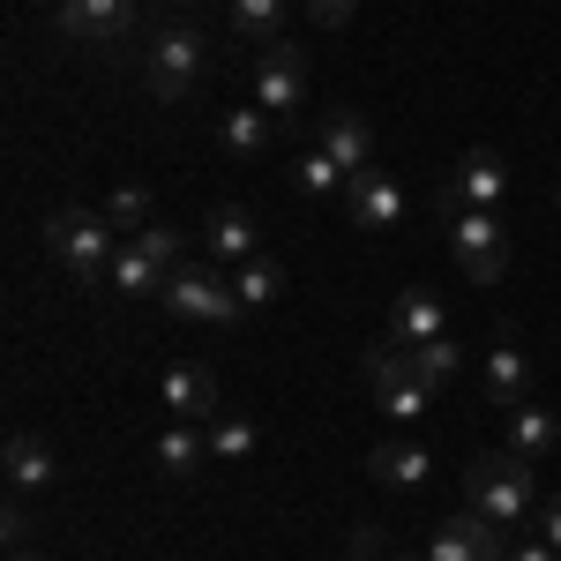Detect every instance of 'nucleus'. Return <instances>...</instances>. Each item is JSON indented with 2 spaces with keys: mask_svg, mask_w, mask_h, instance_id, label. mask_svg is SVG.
I'll return each instance as SVG.
<instances>
[{
  "mask_svg": "<svg viewBox=\"0 0 561 561\" xmlns=\"http://www.w3.org/2000/svg\"><path fill=\"white\" fill-rule=\"evenodd\" d=\"M45 255L60 262L76 285H105L113 277V217L105 210H83V203H60V210H45Z\"/></svg>",
  "mask_w": 561,
  "mask_h": 561,
  "instance_id": "obj_1",
  "label": "nucleus"
},
{
  "mask_svg": "<svg viewBox=\"0 0 561 561\" xmlns=\"http://www.w3.org/2000/svg\"><path fill=\"white\" fill-rule=\"evenodd\" d=\"M465 494H472V510L486 524H524L539 510V479H531V457H517L510 442L502 449H479L472 465H465Z\"/></svg>",
  "mask_w": 561,
  "mask_h": 561,
  "instance_id": "obj_2",
  "label": "nucleus"
},
{
  "mask_svg": "<svg viewBox=\"0 0 561 561\" xmlns=\"http://www.w3.org/2000/svg\"><path fill=\"white\" fill-rule=\"evenodd\" d=\"M203 76H210V38L195 23H165L158 38L142 45V83L158 90L165 105H187L203 90Z\"/></svg>",
  "mask_w": 561,
  "mask_h": 561,
  "instance_id": "obj_3",
  "label": "nucleus"
},
{
  "mask_svg": "<svg viewBox=\"0 0 561 561\" xmlns=\"http://www.w3.org/2000/svg\"><path fill=\"white\" fill-rule=\"evenodd\" d=\"M165 314L173 322H203V330H232L248 307H240V293H232V277H225V262H180V270H165Z\"/></svg>",
  "mask_w": 561,
  "mask_h": 561,
  "instance_id": "obj_4",
  "label": "nucleus"
},
{
  "mask_svg": "<svg viewBox=\"0 0 561 561\" xmlns=\"http://www.w3.org/2000/svg\"><path fill=\"white\" fill-rule=\"evenodd\" d=\"M449 255L465 270V285H502L510 277V225H502V210H457L449 217Z\"/></svg>",
  "mask_w": 561,
  "mask_h": 561,
  "instance_id": "obj_5",
  "label": "nucleus"
},
{
  "mask_svg": "<svg viewBox=\"0 0 561 561\" xmlns=\"http://www.w3.org/2000/svg\"><path fill=\"white\" fill-rule=\"evenodd\" d=\"M502 203H510V165H502V150L472 142V150L457 158L449 187H442V217H457V210H502Z\"/></svg>",
  "mask_w": 561,
  "mask_h": 561,
  "instance_id": "obj_6",
  "label": "nucleus"
},
{
  "mask_svg": "<svg viewBox=\"0 0 561 561\" xmlns=\"http://www.w3.org/2000/svg\"><path fill=\"white\" fill-rule=\"evenodd\" d=\"M367 389H375V404H382L389 420H404V427L434 412V389L404 367V352H397V345H375V352H367Z\"/></svg>",
  "mask_w": 561,
  "mask_h": 561,
  "instance_id": "obj_7",
  "label": "nucleus"
},
{
  "mask_svg": "<svg viewBox=\"0 0 561 561\" xmlns=\"http://www.w3.org/2000/svg\"><path fill=\"white\" fill-rule=\"evenodd\" d=\"M53 31L68 45H128L135 38V0H60L53 8Z\"/></svg>",
  "mask_w": 561,
  "mask_h": 561,
  "instance_id": "obj_8",
  "label": "nucleus"
},
{
  "mask_svg": "<svg viewBox=\"0 0 561 561\" xmlns=\"http://www.w3.org/2000/svg\"><path fill=\"white\" fill-rule=\"evenodd\" d=\"M255 105L270 113V121H300V105H307L300 45H262L255 53Z\"/></svg>",
  "mask_w": 561,
  "mask_h": 561,
  "instance_id": "obj_9",
  "label": "nucleus"
},
{
  "mask_svg": "<svg viewBox=\"0 0 561 561\" xmlns=\"http://www.w3.org/2000/svg\"><path fill=\"white\" fill-rule=\"evenodd\" d=\"M165 420H187V427H210L225 420V382H217V367H165Z\"/></svg>",
  "mask_w": 561,
  "mask_h": 561,
  "instance_id": "obj_10",
  "label": "nucleus"
},
{
  "mask_svg": "<svg viewBox=\"0 0 561 561\" xmlns=\"http://www.w3.org/2000/svg\"><path fill=\"white\" fill-rule=\"evenodd\" d=\"M427 561H502V524H486L479 510L427 524Z\"/></svg>",
  "mask_w": 561,
  "mask_h": 561,
  "instance_id": "obj_11",
  "label": "nucleus"
},
{
  "mask_svg": "<svg viewBox=\"0 0 561 561\" xmlns=\"http://www.w3.org/2000/svg\"><path fill=\"white\" fill-rule=\"evenodd\" d=\"M345 217L359 232H389V225H404V187H397L382 165H367V173L345 180Z\"/></svg>",
  "mask_w": 561,
  "mask_h": 561,
  "instance_id": "obj_12",
  "label": "nucleus"
},
{
  "mask_svg": "<svg viewBox=\"0 0 561 561\" xmlns=\"http://www.w3.org/2000/svg\"><path fill=\"white\" fill-rule=\"evenodd\" d=\"M486 404H502V412L531 404V359H524V345H517L510 322H502L494 345H486Z\"/></svg>",
  "mask_w": 561,
  "mask_h": 561,
  "instance_id": "obj_13",
  "label": "nucleus"
},
{
  "mask_svg": "<svg viewBox=\"0 0 561 561\" xmlns=\"http://www.w3.org/2000/svg\"><path fill=\"white\" fill-rule=\"evenodd\" d=\"M203 248H210V262H255L262 255V225H255V210L248 203H217L210 217H203Z\"/></svg>",
  "mask_w": 561,
  "mask_h": 561,
  "instance_id": "obj_14",
  "label": "nucleus"
},
{
  "mask_svg": "<svg viewBox=\"0 0 561 561\" xmlns=\"http://www.w3.org/2000/svg\"><path fill=\"white\" fill-rule=\"evenodd\" d=\"M314 142H322L345 173H367V165H375V121H367L359 105H330L322 128H314Z\"/></svg>",
  "mask_w": 561,
  "mask_h": 561,
  "instance_id": "obj_15",
  "label": "nucleus"
},
{
  "mask_svg": "<svg viewBox=\"0 0 561 561\" xmlns=\"http://www.w3.org/2000/svg\"><path fill=\"white\" fill-rule=\"evenodd\" d=\"M217 150L240 158V165H255V158L277 150V121L262 113L255 98H248V105H225V121H217Z\"/></svg>",
  "mask_w": 561,
  "mask_h": 561,
  "instance_id": "obj_16",
  "label": "nucleus"
},
{
  "mask_svg": "<svg viewBox=\"0 0 561 561\" xmlns=\"http://www.w3.org/2000/svg\"><path fill=\"white\" fill-rule=\"evenodd\" d=\"M442 330H449V300L442 293H404L389 307V345H427Z\"/></svg>",
  "mask_w": 561,
  "mask_h": 561,
  "instance_id": "obj_17",
  "label": "nucleus"
},
{
  "mask_svg": "<svg viewBox=\"0 0 561 561\" xmlns=\"http://www.w3.org/2000/svg\"><path fill=\"white\" fill-rule=\"evenodd\" d=\"M0 465H8V494H38V486H53L60 479V465H53V449H45L38 434H8V449H0Z\"/></svg>",
  "mask_w": 561,
  "mask_h": 561,
  "instance_id": "obj_18",
  "label": "nucleus"
},
{
  "mask_svg": "<svg viewBox=\"0 0 561 561\" xmlns=\"http://www.w3.org/2000/svg\"><path fill=\"white\" fill-rule=\"evenodd\" d=\"M427 472H434V457L420 442H375V449H367V479H375V486H397V494H404V486H427Z\"/></svg>",
  "mask_w": 561,
  "mask_h": 561,
  "instance_id": "obj_19",
  "label": "nucleus"
},
{
  "mask_svg": "<svg viewBox=\"0 0 561 561\" xmlns=\"http://www.w3.org/2000/svg\"><path fill=\"white\" fill-rule=\"evenodd\" d=\"M510 449L531 457V465H547V457L561 449V420L547 412V404H517V412H510Z\"/></svg>",
  "mask_w": 561,
  "mask_h": 561,
  "instance_id": "obj_20",
  "label": "nucleus"
},
{
  "mask_svg": "<svg viewBox=\"0 0 561 561\" xmlns=\"http://www.w3.org/2000/svg\"><path fill=\"white\" fill-rule=\"evenodd\" d=\"M397 352H404V367H412L427 389H449L457 375H465V345H457L449 330H442V337H427V345H397Z\"/></svg>",
  "mask_w": 561,
  "mask_h": 561,
  "instance_id": "obj_21",
  "label": "nucleus"
},
{
  "mask_svg": "<svg viewBox=\"0 0 561 561\" xmlns=\"http://www.w3.org/2000/svg\"><path fill=\"white\" fill-rule=\"evenodd\" d=\"M225 23L240 45H285V0H232Z\"/></svg>",
  "mask_w": 561,
  "mask_h": 561,
  "instance_id": "obj_22",
  "label": "nucleus"
},
{
  "mask_svg": "<svg viewBox=\"0 0 561 561\" xmlns=\"http://www.w3.org/2000/svg\"><path fill=\"white\" fill-rule=\"evenodd\" d=\"M345 165H337V158H330V150H322V142H307L300 158H293V187H300L307 203H330V195H345Z\"/></svg>",
  "mask_w": 561,
  "mask_h": 561,
  "instance_id": "obj_23",
  "label": "nucleus"
},
{
  "mask_svg": "<svg viewBox=\"0 0 561 561\" xmlns=\"http://www.w3.org/2000/svg\"><path fill=\"white\" fill-rule=\"evenodd\" d=\"M203 457H210V434L187 427V420H165V434H158V472H165V479H187Z\"/></svg>",
  "mask_w": 561,
  "mask_h": 561,
  "instance_id": "obj_24",
  "label": "nucleus"
},
{
  "mask_svg": "<svg viewBox=\"0 0 561 561\" xmlns=\"http://www.w3.org/2000/svg\"><path fill=\"white\" fill-rule=\"evenodd\" d=\"M232 293H240L248 314H255V307H277V300H285V262H277V255L240 262V270H232Z\"/></svg>",
  "mask_w": 561,
  "mask_h": 561,
  "instance_id": "obj_25",
  "label": "nucleus"
},
{
  "mask_svg": "<svg viewBox=\"0 0 561 561\" xmlns=\"http://www.w3.org/2000/svg\"><path fill=\"white\" fill-rule=\"evenodd\" d=\"M105 285H113L121 300H158V293H165V270L142 255V248H121V255H113V277H105Z\"/></svg>",
  "mask_w": 561,
  "mask_h": 561,
  "instance_id": "obj_26",
  "label": "nucleus"
},
{
  "mask_svg": "<svg viewBox=\"0 0 561 561\" xmlns=\"http://www.w3.org/2000/svg\"><path fill=\"white\" fill-rule=\"evenodd\" d=\"M203 434H210V457H217V465H248V457H255V442H262V434H255V420H240V412L210 420Z\"/></svg>",
  "mask_w": 561,
  "mask_h": 561,
  "instance_id": "obj_27",
  "label": "nucleus"
},
{
  "mask_svg": "<svg viewBox=\"0 0 561 561\" xmlns=\"http://www.w3.org/2000/svg\"><path fill=\"white\" fill-rule=\"evenodd\" d=\"M128 248H142V255L158 262V270H180V262H187V240H180L173 225H142V232H135Z\"/></svg>",
  "mask_w": 561,
  "mask_h": 561,
  "instance_id": "obj_28",
  "label": "nucleus"
},
{
  "mask_svg": "<svg viewBox=\"0 0 561 561\" xmlns=\"http://www.w3.org/2000/svg\"><path fill=\"white\" fill-rule=\"evenodd\" d=\"M105 217L128 225V232H142V225H150V187H113V195H105Z\"/></svg>",
  "mask_w": 561,
  "mask_h": 561,
  "instance_id": "obj_29",
  "label": "nucleus"
},
{
  "mask_svg": "<svg viewBox=\"0 0 561 561\" xmlns=\"http://www.w3.org/2000/svg\"><path fill=\"white\" fill-rule=\"evenodd\" d=\"M352 15H359V0H307V23L314 31H345Z\"/></svg>",
  "mask_w": 561,
  "mask_h": 561,
  "instance_id": "obj_30",
  "label": "nucleus"
},
{
  "mask_svg": "<svg viewBox=\"0 0 561 561\" xmlns=\"http://www.w3.org/2000/svg\"><path fill=\"white\" fill-rule=\"evenodd\" d=\"M539 539L561 554V494H547V502H539Z\"/></svg>",
  "mask_w": 561,
  "mask_h": 561,
  "instance_id": "obj_31",
  "label": "nucleus"
},
{
  "mask_svg": "<svg viewBox=\"0 0 561 561\" xmlns=\"http://www.w3.org/2000/svg\"><path fill=\"white\" fill-rule=\"evenodd\" d=\"M502 561H561V554H554V547H547V539H539V531H531V539H524V547H510V554H502Z\"/></svg>",
  "mask_w": 561,
  "mask_h": 561,
  "instance_id": "obj_32",
  "label": "nucleus"
},
{
  "mask_svg": "<svg viewBox=\"0 0 561 561\" xmlns=\"http://www.w3.org/2000/svg\"><path fill=\"white\" fill-rule=\"evenodd\" d=\"M337 561H382V554H367V547H345V554H337Z\"/></svg>",
  "mask_w": 561,
  "mask_h": 561,
  "instance_id": "obj_33",
  "label": "nucleus"
},
{
  "mask_svg": "<svg viewBox=\"0 0 561 561\" xmlns=\"http://www.w3.org/2000/svg\"><path fill=\"white\" fill-rule=\"evenodd\" d=\"M8 561H38V554H31V547H23V554H8Z\"/></svg>",
  "mask_w": 561,
  "mask_h": 561,
  "instance_id": "obj_34",
  "label": "nucleus"
},
{
  "mask_svg": "<svg viewBox=\"0 0 561 561\" xmlns=\"http://www.w3.org/2000/svg\"><path fill=\"white\" fill-rule=\"evenodd\" d=\"M397 561H427V554H397Z\"/></svg>",
  "mask_w": 561,
  "mask_h": 561,
  "instance_id": "obj_35",
  "label": "nucleus"
},
{
  "mask_svg": "<svg viewBox=\"0 0 561 561\" xmlns=\"http://www.w3.org/2000/svg\"><path fill=\"white\" fill-rule=\"evenodd\" d=\"M554 210H561V180H554Z\"/></svg>",
  "mask_w": 561,
  "mask_h": 561,
  "instance_id": "obj_36",
  "label": "nucleus"
},
{
  "mask_svg": "<svg viewBox=\"0 0 561 561\" xmlns=\"http://www.w3.org/2000/svg\"><path fill=\"white\" fill-rule=\"evenodd\" d=\"M45 8H60V0H45Z\"/></svg>",
  "mask_w": 561,
  "mask_h": 561,
  "instance_id": "obj_37",
  "label": "nucleus"
}]
</instances>
